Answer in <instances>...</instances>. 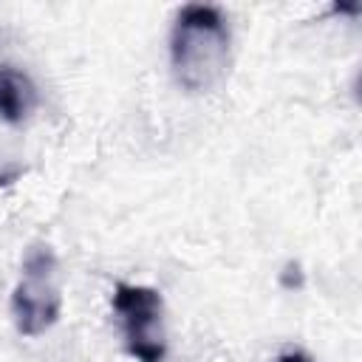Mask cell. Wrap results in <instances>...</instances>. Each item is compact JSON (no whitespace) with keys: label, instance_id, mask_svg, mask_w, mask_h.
I'll list each match as a JSON object with an SVG mask.
<instances>
[{"label":"cell","instance_id":"cell-1","mask_svg":"<svg viewBox=\"0 0 362 362\" xmlns=\"http://www.w3.org/2000/svg\"><path fill=\"white\" fill-rule=\"evenodd\" d=\"M175 82L189 93L212 90L229 65V25L215 6L189 3L178 11L170 34Z\"/></svg>","mask_w":362,"mask_h":362},{"label":"cell","instance_id":"cell-2","mask_svg":"<svg viewBox=\"0 0 362 362\" xmlns=\"http://www.w3.org/2000/svg\"><path fill=\"white\" fill-rule=\"evenodd\" d=\"M62 311V294L57 286V257L48 246L37 243L25 252L23 274L11 291V320L23 337L45 334Z\"/></svg>","mask_w":362,"mask_h":362},{"label":"cell","instance_id":"cell-3","mask_svg":"<svg viewBox=\"0 0 362 362\" xmlns=\"http://www.w3.org/2000/svg\"><path fill=\"white\" fill-rule=\"evenodd\" d=\"M113 311L119 317L124 348L136 362H164V328L161 311L164 300L150 286L116 283L113 288Z\"/></svg>","mask_w":362,"mask_h":362},{"label":"cell","instance_id":"cell-4","mask_svg":"<svg viewBox=\"0 0 362 362\" xmlns=\"http://www.w3.org/2000/svg\"><path fill=\"white\" fill-rule=\"evenodd\" d=\"M37 99L31 76L8 62H0V119L6 124H23L34 113Z\"/></svg>","mask_w":362,"mask_h":362}]
</instances>
